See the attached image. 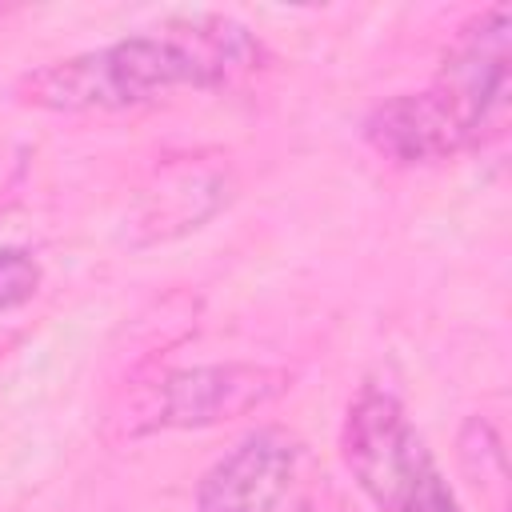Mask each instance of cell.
<instances>
[{
	"instance_id": "30bf717a",
	"label": "cell",
	"mask_w": 512,
	"mask_h": 512,
	"mask_svg": "<svg viewBox=\"0 0 512 512\" xmlns=\"http://www.w3.org/2000/svg\"><path fill=\"white\" fill-rule=\"evenodd\" d=\"M20 180H24V152L20 148H0V212L16 200Z\"/></svg>"
},
{
	"instance_id": "277c9868",
	"label": "cell",
	"mask_w": 512,
	"mask_h": 512,
	"mask_svg": "<svg viewBox=\"0 0 512 512\" xmlns=\"http://www.w3.org/2000/svg\"><path fill=\"white\" fill-rule=\"evenodd\" d=\"M296 456V440L280 428L244 436L204 472L196 488V512H276L296 472Z\"/></svg>"
},
{
	"instance_id": "7c38bea8",
	"label": "cell",
	"mask_w": 512,
	"mask_h": 512,
	"mask_svg": "<svg viewBox=\"0 0 512 512\" xmlns=\"http://www.w3.org/2000/svg\"><path fill=\"white\" fill-rule=\"evenodd\" d=\"M0 348H4V340H0Z\"/></svg>"
},
{
	"instance_id": "9c48e42d",
	"label": "cell",
	"mask_w": 512,
	"mask_h": 512,
	"mask_svg": "<svg viewBox=\"0 0 512 512\" xmlns=\"http://www.w3.org/2000/svg\"><path fill=\"white\" fill-rule=\"evenodd\" d=\"M40 288V264L20 248H0V312L20 308Z\"/></svg>"
},
{
	"instance_id": "ba28073f",
	"label": "cell",
	"mask_w": 512,
	"mask_h": 512,
	"mask_svg": "<svg viewBox=\"0 0 512 512\" xmlns=\"http://www.w3.org/2000/svg\"><path fill=\"white\" fill-rule=\"evenodd\" d=\"M392 512H460V508H456V496H452L448 484L440 480L432 456H424V460L416 464V472H412V480H408V488L400 492V500H396Z\"/></svg>"
},
{
	"instance_id": "6da1fadb",
	"label": "cell",
	"mask_w": 512,
	"mask_h": 512,
	"mask_svg": "<svg viewBox=\"0 0 512 512\" xmlns=\"http://www.w3.org/2000/svg\"><path fill=\"white\" fill-rule=\"evenodd\" d=\"M260 44L228 16H180L156 36H128L100 52L44 64L20 80V100L52 112H104L144 104L176 84L220 88L252 72Z\"/></svg>"
},
{
	"instance_id": "5b68a950",
	"label": "cell",
	"mask_w": 512,
	"mask_h": 512,
	"mask_svg": "<svg viewBox=\"0 0 512 512\" xmlns=\"http://www.w3.org/2000/svg\"><path fill=\"white\" fill-rule=\"evenodd\" d=\"M432 88L444 92V100L480 140V132L504 112V96H508V8L484 12L460 36Z\"/></svg>"
},
{
	"instance_id": "3957f363",
	"label": "cell",
	"mask_w": 512,
	"mask_h": 512,
	"mask_svg": "<svg viewBox=\"0 0 512 512\" xmlns=\"http://www.w3.org/2000/svg\"><path fill=\"white\" fill-rule=\"evenodd\" d=\"M424 444L412 432L400 400L388 388L364 384L344 420V460L356 484L380 504L396 508L400 492L408 488L416 464L424 460Z\"/></svg>"
},
{
	"instance_id": "8fae6325",
	"label": "cell",
	"mask_w": 512,
	"mask_h": 512,
	"mask_svg": "<svg viewBox=\"0 0 512 512\" xmlns=\"http://www.w3.org/2000/svg\"><path fill=\"white\" fill-rule=\"evenodd\" d=\"M320 512H324V508H320ZM336 512H344V508H336Z\"/></svg>"
},
{
	"instance_id": "7a4b0ae2",
	"label": "cell",
	"mask_w": 512,
	"mask_h": 512,
	"mask_svg": "<svg viewBox=\"0 0 512 512\" xmlns=\"http://www.w3.org/2000/svg\"><path fill=\"white\" fill-rule=\"evenodd\" d=\"M284 368L268 364H204V368H180L168 372L160 384H152L136 400V424L132 436L152 432V428H212L236 416H248L276 400L288 388ZM132 416V420H136ZM128 420V428H132Z\"/></svg>"
},
{
	"instance_id": "52a82bcc",
	"label": "cell",
	"mask_w": 512,
	"mask_h": 512,
	"mask_svg": "<svg viewBox=\"0 0 512 512\" xmlns=\"http://www.w3.org/2000/svg\"><path fill=\"white\" fill-rule=\"evenodd\" d=\"M224 200V184L212 172H192L180 168L176 176H168L156 192L144 196V204L132 216V228H148V236L140 244L152 240H168L180 236L188 228H196L200 220H208Z\"/></svg>"
},
{
	"instance_id": "8992f818",
	"label": "cell",
	"mask_w": 512,
	"mask_h": 512,
	"mask_svg": "<svg viewBox=\"0 0 512 512\" xmlns=\"http://www.w3.org/2000/svg\"><path fill=\"white\" fill-rule=\"evenodd\" d=\"M364 136L380 156L396 164H428L476 144V136L468 132V124L444 100L440 88L404 92L376 104L364 120Z\"/></svg>"
}]
</instances>
